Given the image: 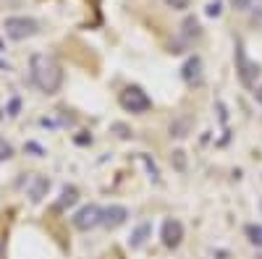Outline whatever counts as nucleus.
Here are the masks:
<instances>
[{"mask_svg":"<svg viewBox=\"0 0 262 259\" xmlns=\"http://www.w3.org/2000/svg\"><path fill=\"white\" fill-rule=\"evenodd\" d=\"M13 157V147L6 142V139H0V162H6Z\"/></svg>","mask_w":262,"mask_h":259,"instance_id":"nucleus-16","label":"nucleus"},{"mask_svg":"<svg viewBox=\"0 0 262 259\" xmlns=\"http://www.w3.org/2000/svg\"><path fill=\"white\" fill-rule=\"evenodd\" d=\"M254 97H257V102L262 105V86H257V89H254Z\"/></svg>","mask_w":262,"mask_h":259,"instance_id":"nucleus-24","label":"nucleus"},{"mask_svg":"<svg viewBox=\"0 0 262 259\" xmlns=\"http://www.w3.org/2000/svg\"><path fill=\"white\" fill-rule=\"evenodd\" d=\"M76 144H92V136L81 134V136H76Z\"/></svg>","mask_w":262,"mask_h":259,"instance_id":"nucleus-23","label":"nucleus"},{"mask_svg":"<svg viewBox=\"0 0 262 259\" xmlns=\"http://www.w3.org/2000/svg\"><path fill=\"white\" fill-rule=\"evenodd\" d=\"M139 160L144 162V168H147V173H149V181H155V183H160V170H158V165H155V160H152L147 152H139Z\"/></svg>","mask_w":262,"mask_h":259,"instance_id":"nucleus-13","label":"nucleus"},{"mask_svg":"<svg viewBox=\"0 0 262 259\" xmlns=\"http://www.w3.org/2000/svg\"><path fill=\"white\" fill-rule=\"evenodd\" d=\"M247 239H249L257 249H262V225H257V223L247 225Z\"/></svg>","mask_w":262,"mask_h":259,"instance_id":"nucleus-15","label":"nucleus"},{"mask_svg":"<svg viewBox=\"0 0 262 259\" xmlns=\"http://www.w3.org/2000/svg\"><path fill=\"white\" fill-rule=\"evenodd\" d=\"M221 11H223V3L221 0H212V3H207V16H221Z\"/></svg>","mask_w":262,"mask_h":259,"instance_id":"nucleus-17","label":"nucleus"},{"mask_svg":"<svg viewBox=\"0 0 262 259\" xmlns=\"http://www.w3.org/2000/svg\"><path fill=\"white\" fill-rule=\"evenodd\" d=\"M126 220H128V209H126L123 204H111V207L102 209V225H105L107 230L121 228Z\"/></svg>","mask_w":262,"mask_h":259,"instance_id":"nucleus-7","label":"nucleus"},{"mask_svg":"<svg viewBox=\"0 0 262 259\" xmlns=\"http://www.w3.org/2000/svg\"><path fill=\"white\" fill-rule=\"evenodd\" d=\"M27 149H29V152H37V155H45V149H42V147H37V144H27Z\"/></svg>","mask_w":262,"mask_h":259,"instance_id":"nucleus-22","label":"nucleus"},{"mask_svg":"<svg viewBox=\"0 0 262 259\" xmlns=\"http://www.w3.org/2000/svg\"><path fill=\"white\" fill-rule=\"evenodd\" d=\"M3 29H6V34H8L11 39L21 42V39L34 37V34L39 32V24H37L34 18H29V16H8L6 24H3Z\"/></svg>","mask_w":262,"mask_h":259,"instance_id":"nucleus-3","label":"nucleus"},{"mask_svg":"<svg viewBox=\"0 0 262 259\" xmlns=\"http://www.w3.org/2000/svg\"><path fill=\"white\" fill-rule=\"evenodd\" d=\"M149 236H152V225H149V223H142L134 233H131L128 246H131V249H142V246H144V241L149 239Z\"/></svg>","mask_w":262,"mask_h":259,"instance_id":"nucleus-9","label":"nucleus"},{"mask_svg":"<svg viewBox=\"0 0 262 259\" xmlns=\"http://www.w3.org/2000/svg\"><path fill=\"white\" fill-rule=\"evenodd\" d=\"M118 102H121V107H123L126 113H137V115H142V113L152 110V97L142 89V86H137V84L126 86V89L118 95Z\"/></svg>","mask_w":262,"mask_h":259,"instance_id":"nucleus-2","label":"nucleus"},{"mask_svg":"<svg viewBox=\"0 0 262 259\" xmlns=\"http://www.w3.org/2000/svg\"><path fill=\"white\" fill-rule=\"evenodd\" d=\"M202 32H200V21H196L194 16H189L186 21H184V37L186 39H196Z\"/></svg>","mask_w":262,"mask_h":259,"instance_id":"nucleus-14","label":"nucleus"},{"mask_svg":"<svg viewBox=\"0 0 262 259\" xmlns=\"http://www.w3.org/2000/svg\"><path fill=\"white\" fill-rule=\"evenodd\" d=\"M236 74H238V79H242V84L249 86V89L254 86V81H257V76H259V66H257L254 60L247 58L242 42H236Z\"/></svg>","mask_w":262,"mask_h":259,"instance_id":"nucleus-4","label":"nucleus"},{"mask_svg":"<svg viewBox=\"0 0 262 259\" xmlns=\"http://www.w3.org/2000/svg\"><path fill=\"white\" fill-rule=\"evenodd\" d=\"M170 160H176V168L179 170H184V152H181V149H179V152H173V157Z\"/></svg>","mask_w":262,"mask_h":259,"instance_id":"nucleus-21","label":"nucleus"},{"mask_svg":"<svg viewBox=\"0 0 262 259\" xmlns=\"http://www.w3.org/2000/svg\"><path fill=\"white\" fill-rule=\"evenodd\" d=\"M32 68V81L37 84L39 92L45 95H58L63 86V68L58 66V60L45 55V53H34L29 60Z\"/></svg>","mask_w":262,"mask_h":259,"instance_id":"nucleus-1","label":"nucleus"},{"mask_svg":"<svg viewBox=\"0 0 262 259\" xmlns=\"http://www.w3.org/2000/svg\"><path fill=\"white\" fill-rule=\"evenodd\" d=\"M165 3H168L173 11H184V8H189L191 0H165Z\"/></svg>","mask_w":262,"mask_h":259,"instance_id":"nucleus-18","label":"nucleus"},{"mask_svg":"<svg viewBox=\"0 0 262 259\" xmlns=\"http://www.w3.org/2000/svg\"><path fill=\"white\" fill-rule=\"evenodd\" d=\"M74 228L76 230H92L97 225H102V209L97 204H84L76 215H74Z\"/></svg>","mask_w":262,"mask_h":259,"instance_id":"nucleus-5","label":"nucleus"},{"mask_svg":"<svg viewBox=\"0 0 262 259\" xmlns=\"http://www.w3.org/2000/svg\"><path fill=\"white\" fill-rule=\"evenodd\" d=\"M160 239H163L165 249H179L181 241H184V225H181V220L168 218L163 223V228H160Z\"/></svg>","mask_w":262,"mask_h":259,"instance_id":"nucleus-6","label":"nucleus"},{"mask_svg":"<svg viewBox=\"0 0 262 259\" xmlns=\"http://www.w3.org/2000/svg\"><path fill=\"white\" fill-rule=\"evenodd\" d=\"M50 189V181L48 178H34V183H32V189H29V197H32V202H39L42 197H45V191Z\"/></svg>","mask_w":262,"mask_h":259,"instance_id":"nucleus-12","label":"nucleus"},{"mask_svg":"<svg viewBox=\"0 0 262 259\" xmlns=\"http://www.w3.org/2000/svg\"><path fill=\"white\" fill-rule=\"evenodd\" d=\"M189 128H191V118L189 115H181L170 123V136H176V139H184L189 134Z\"/></svg>","mask_w":262,"mask_h":259,"instance_id":"nucleus-11","label":"nucleus"},{"mask_svg":"<svg viewBox=\"0 0 262 259\" xmlns=\"http://www.w3.org/2000/svg\"><path fill=\"white\" fill-rule=\"evenodd\" d=\"M18 107H21V100H18V97L11 100V105H8V115H18Z\"/></svg>","mask_w":262,"mask_h":259,"instance_id":"nucleus-20","label":"nucleus"},{"mask_svg":"<svg viewBox=\"0 0 262 259\" xmlns=\"http://www.w3.org/2000/svg\"><path fill=\"white\" fill-rule=\"evenodd\" d=\"M0 259H3V244H0Z\"/></svg>","mask_w":262,"mask_h":259,"instance_id":"nucleus-25","label":"nucleus"},{"mask_svg":"<svg viewBox=\"0 0 262 259\" xmlns=\"http://www.w3.org/2000/svg\"><path fill=\"white\" fill-rule=\"evenodd\" d=\"M76 199H79V191H76V186H63V191H60V199H58V209H66V207H74L76 204Z\"/></svg>","mask_w":262,"mask_h":259,"instance_id":"nucleus-10","label":"nucleus"},{"mask_svg":"<svg viewBox=\"0 0 262 259\" xmlns=\"http://www.w3.org/2000/svg\"><path fill=\"white\" fill-rule=\"evenodd\" d=\"M181 76H184V81L189 84V86H200L202 84V60H200V55H191L186 63H184V68H181Z\"/></svg>","mask_w":262,"mask_h":259,"instance_id":"nucleus-8","label":"nucleus"},{"mask_svg":"<svg viewBox=\"0 0 262 259\" xmlns=\"http://www.w3.org/2000/svg\"><path fill=\"white\" fill-rule=\"evenodd\" d=\"M113 131H118V136H121V139H128V136H131V128H128V126H123V123H113Z\"/></svg>","mask_w":262,"mask_h":259,"instance_id":"nucleus-19","label":"nucleus"}]
</instances>
